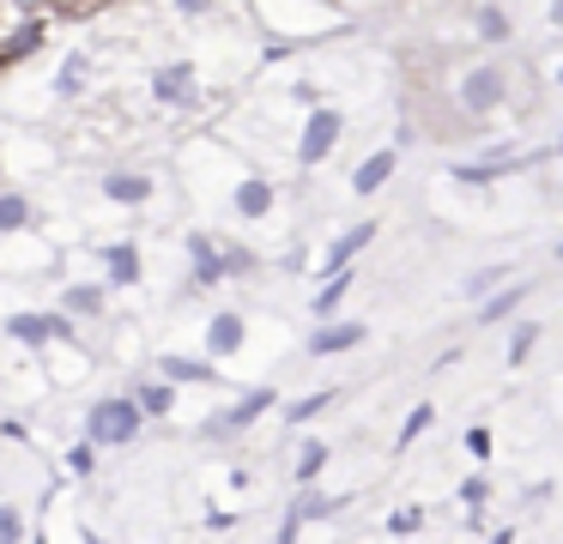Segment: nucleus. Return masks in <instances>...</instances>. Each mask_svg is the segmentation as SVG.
Instances as JSON below:
<instances>
[{
	"label": "nucleus",
	"instance_id": "nucleus-1",
	"mask_svg": "<svg viewBox=\"0 0 563 544\" xmlns=\"http://www.w3.org/2000/svg\"><path fill=\"white\" fill-rule=\"evenodd\" d=\"M140 423L146 418H140V406L128 393H110V399H98V406L86 411V435L98 447H128L140 435Z\"/></svg>",
	"mask_w": 563,
	"mask_h": 544
},
{
	"label": "nucleus",
	"instance_id": "nucleus-2",
	"mask_svg": "<svg viewBox=\"0 0 563 544\" xmlns=\"http://www.w3.org/2000/svg\"><path fill=\"white\" fill-rule=\"evenodd\" d=\"M454 97H461L466 115H490V109H503V97H509V73H503L497 60H478V67L461 73Z\"/></svg>",
	"mask_w": 563,
	"mask_h": 544
},
{
	"label": "nucleus",
	"instance_id": "nucleus-3",
	"mask_svg": "<svg viewBox=\"0 0 563 544\" xmlns=\"http://www.w3.org/2000/svg\"><path fill=\"white\" fill-rule=\"evenodd\" d=\"M340 133H345V115L340 109H309V121H303V140H297V164L303 169H316L321 157L340 145Z\"/></svg>",
	"mask_w": 563,
	"mask_h": 544
},
{
	"label": "nucleus",
	"instance_id": "nucleus-4",
	"mask_svg": "<svg viewBox=\"0 0 563 544\" xmlns=\"http://www.w3.org/2000/svg\"><path fill=\"white\" fill-rule=\"evenodd\" d=\"M273 406H279V393H273V387H249V393L236 399L231 411H219V418H207V435H236V430H249L255 418H267Z\"/></svg>",
	"mask_w": 563,
	"mask_h": 544
},
{
	"label": "nucleus",
	"instance_id": "nucleus-5",
	"mask_svg": "<svg viewBox=\"0 0 563 544\" xmlns=\"http://www.w3.org/2000/svg\"><path fill=\"white\" fill-rule=\"evenodd\" d=\"M7 333L19 338V345H49V338H74V326H67V314H43V309H19V314H7Z\"/></svg>",
	"mask_w": 563,
	"mask_h": 544
},
{
	"label": "nucleus",
	"instance_id": "nucleus-6",
	"mask_svg": "<svg viewBox=\"0 0 563 544\" xmlns=\"http://www.w3.org/2000/svg\"><path fill=\"white\" fill-rule=\"evenodd\" d=\"M195 85H200V73H195V60H164L158 73H152V97L158 103H195Z\"/></svg>",
	"mask_w": 563,
	"mask_h": 544
},
{
	"label": "nucleus",
	"instance_id": "nucleus-7",
	"mask_svg": "<svg viewBox=\"0 0 563 544\" xmlns=\"http://www.w3.org/2000/svg\"><path fill=\"white\" fill-rule=\"evenodd\" d=\"M364 345V321H316V333H309V357H340V351H357Z\"/></svg>",
	"mask_w": 563,
	"mask_h": 544
},
{
	"label": "nucleus",
	"instance_id": "nucleus-8",
	"mask_svg": "<svg viewBox=\"0 0 563 544\" xmlns=\"http://www.w3.org/2000/svg\"><path fill=\"white\" fill-rule=\"evenodd\" d=\"M243 333H249L243 314H236V309H219V314L207 321V357H236V351H243Z\"/></svg>",
	"mask_w": 563,
	"mask_h": 544
},
{
	"label": "nucleus",
	"instance_id": "nucleus-9",
	"mask_svg": "<svg viewBox=\"0 0 563 544\" xmlns=\"http://www.w3.org/2000/svg\"><path fill=\"white\" fill-rule=\"evenodd\" d=\"M273 200H279V193H273L267 176H243L231 193V212L236 218H273Z\"/></svg>",
	"mask_w": 563,
	"mask_h": 544
},
{
	"label": "nucleus",
	"instance_id": "nucleus-10",
	"mask_svg": "<svg viewBox=\"0 0 563 544\" xmlns=\"http://www.w3.org/2000/svg\"><path fill=\"white\" fill-rule=\"evenodd\" d=\"M103 200L146 206L152 200V176H146V169H110V176H103Z\"/></svg>",
	"mask_w": 563,
	"mask_h": 544
},
{
	"label": "nucleus",
	"instance_id": "nucleus-11",
	"mask_svg": "<svg viewBox=\"0 0 563 544\" xmlns=\"http://www.w3.org/2000/svg\"><path fill=\"white\" fill-rule=\"evenodd\" d=\"M369 242H376V218H369V224H352V230H340V236H333V248L321 254V273H333V266H352L357 254L369 248Z\"/></svg>",
	"mask_w": 563,
	"mask_h": 544
},
{
	"label": "nucleus",
	"instance_id": "nucleus-12",
	"mask_svg": "<svg viewBox=\"0 0 563 544\" xmlns=\"http://www.w3.org/2000/svg\"><path fill=\"white\" fill-rule=\"evenodd\" d=\"M478 302H485V309H478V326H497V321H509V314L527 302V285L521 278H515V285H490Z\"/></svg>",
	"mask_w": 563,
	"mask_h": 544
},
{
	"label": "nucleus",
	"instance_id": "nucleus-13",
	"mask_svg": "<svg viewBox=\"0 0 563 544\" xmlns=\"http://www.w3.org/2000/svg\"><path fill=\"white\" fill-rule=\"evenodd\" d=\"M188 260H195V285H219V278H224L219 242H212L207 230H195V236H188Z\"/></svg>",
	"mask_w": 563,
	"mask_h": 544
},
{
	"label": "nucleus",
	"instance_id": "nucleus-14",
	"mask_svg": "<svg viewBox=\"0 0 563 544\" xmlns=\"http://www.w3.org/2000/svg\"><path fill=\"white\" fill-rule=\"evenodd\" d=\"M394 164H400V152H394V145H388V152H369L364 164L352 169V188H357V193H376V188H388Z\"/></svg>",
	"mask_w": 563,
	"mask_h": 544
},
{
	"label": "nucleus",
	"instance_id": "nucleus-15",
	"mask_svg": "<svg viewBox=\"0 0 563 544\" xmlns=\"http://www.w3.org/2000/svg\"><path fill=\"white\" fill-rule=\"evenodd\" d=\"M158 375H164V381H170V387H207V381H219V369H212V363L176 357V351H170V357L158 363Z\"/></svg>",
	"mask_w": 563,
	"mask_h": 544
},
{
	"label": "nucleus",
	"instance_id": "nucleus-16",
	"mask_svg": "<svg viewBox=\"0 0 563 544\" xmlns=\"http://www.w3.org/2000/svg\"><path fill=\"white\" fill-rule=\"evenodd\" d=\"M128 399L140 406V418H164V411H176V387L164 381V375H158V381H134V387H128Z\"/></svg>",
	"mask_w": 563,
	"mask_h": 544
},
{
	"label": "nucleus",
	"instance_id": "nucleus-17",
	"mask_svg": "<svg viewBox=\"0 0 563 544\" xmlns=\"http://www.w3.org/2000/svg\"><path fill=\"white\" fill-rule=\"evenodd\" d=\"M103 266H110V285H140V273H146L134 242H110V248H103Z\"/></svg>",
	"mask_w": 563,
	"mask_h": 544
},
{
	"label": "nucleus",
	"instance_id": "nucleus-18",
	"mask_svg": "<svg viewBox=\"0 0 563 544\" xmlns=\"http://www.w3.org/2000/svg\"><path fill=\"white\" fill-rule=\"evenodd\" d=\"M352 285H357V278H352V266H333V273H328V285L316 290V321H328V314L340 309L345 297H352Z\"/></svg>",
	"mask_w": 563,
	"mask_h": 544
},
{
	"label": "nucleus",
	"instance_id": "nucleus-19",
	"mask_svg": "<svg viewBox=\"0 0 563 544\" xmlns=\"http://www.w3.org/2000/svg\"><path fill=\"white\" fill-rule=\"evenodd\" d=\"M333 459V447L321 442V435H309V442H297V459H291V471H297V484H316L321 478V466Z\"/></svg>",
	"mask_w": 563,
	"mask_h": 544
},
{
	"label": "nucleus",
	"instance_id": "nucleus-20",
	"mask_svg": "<svg viewBox=\"0 0 563 544\" xmlns=\"http://www.w3.org/2000/svg\"><path fill=\"white\" fill-rule=\"evenodd\" d=\"M333 508H340V502H333V496H328V490H316V484H303V490H297V502H291V508H285V514H291V520H297V526H309V520H328V514H333Z\"/></svg>",
	"mask_w": 563,
	"mask_h": 544
},
{
	"label": "nucleus",
	"instance_id": "nucleus-21",
	"mask_svg": "<svg viewBox=\"0 0 563 544\" xmlns=\"http://www.w3.org/2000/svg\"><path fill=\"white\" fill-rule=\"evenodd\" d=\"M473 31L485 36V43H509L515 24H509V12H503V7H478V12H473Z\"/></svg>",
	"mask_w": 563,
	"mask_h": 544
},
{
	"label": "nucleus",
	"instance_id": "nucleus-22",
	"mask_svg": "<svg viewBox=\"0 0 563 544\" xmlns=\"http://www.w3.org/2000/svg\"><path fill=\"white\" fill-rule=\"evenodd\" d=\"M62 309L67 314H103V285H67L62 290Z\"/></svg>",
	"mask_w": 563,
	"mask_h": 544
},
{
	"label": "nucleus",
	"instance_id": "nucleus-23",
	"mask_svg": "<svg viewBox=\"0 0 563 544\" xmlns=\"http://www.w3.org/2000/svg\"><path fill=\"white\" fill-rule=\"evenodd\" d=\"M31 218H37V212H31V200H25V193H0V236H13V230H25Z\"/></svg>",
	"mask_w": 563,
	"mask_h": 544
},
{
	"label": "nucleus",
	"instance_id": "nucleus-24",
	"mask_svg": "<svg viewBox=\"0 0 563 544\" xmlns=\"http://www.w3.org/2000/svg\"><path fill=\"white\" fill-rule=\"evenodd\" d=\"M43 43V24H19L13 36H7V43H0V67H13L19 55H31V48Z\"/></svg>",
	"mask_w": 563,
	"mask_h": 544
},
{
	"label": "nucleus",
	"instance_id": "nucleus-25",
	"mask_svg": "<svg viewBox=\"0 0 563 544\" xmlns=\"http://www.w3.org/2000/svg\"><path fill=\"white\" fill-rule=\"evenodd\" d=\"M430 423H437V406H412V411H406V423H400V442H394V447H412L418 435L430 430Z\"/></svg>",
	"mask_w": 563,
	"mask_h": 544
},
{
	"label": "nucleus",
	"instance_id": "nucleus-26",
	"mask_svg": "<svg viewBox=\"0 0 563 544\" xmlns=\"http://www.w3.org/2000/svg\"><path fill=\"white\" fill-rule=\"evenodd\" d=\"M533 345H539V321H515V333H509V363H527V357H533Z\"/></svg>",
	"mask_w": 563,
	"mask_h": 544
},
{
	"label": "nucleus",
	"instance_id": "nucleus-27",
	"mask_svg": "<svg viewBox=\"0 0 563 544\" xmlns=\"http://www.w3.org/2000/svg\"><path fill=\"white\" fill-rule=\"evenodd\" d=\"M219 260H224V278H243V273H255V254H249L243 242H219Z\"/></svg>",
	"mask_w": 563,
	"mask_h": 544
},
{
	"label": "nucleus",
	"instance_id": "nucleus-28",
	"mask_svg": "<svg viewBox=\"0 0 563 544\" xmlns=\"http://www.w3.org/2000/svg\"><path fill=\"white\" fill-rule=\"evenodd\" d=\"M91 466H98V442H91V435H79V442L67 447V471H74V478H91Z\"/></svg>",
	"mask_w": 563,
	"mask_h": 544
},
{
	"label": "nucleus",
	"instance_id": "nucleus-29",
	"mask_svg": "<svg viewBox=\"0 0 563 544\" xmlns=\"http://www.w3.org/2000/svg\"><path fill=\"white\" fill-rule=\"evenodd\" d=\"M86 67H91L86 55H67V60H62V73H55V91H62V97H74L79 85H86Z\"/></svg>",
	"mask_w": 563,
	"mask_h": 544
},
{
	"label": "nucleus",
	"instance_id": "nucleus-30",
	"mask_svg": "<svg viewBox=\"0 0 563 544\" xmlns=\"http://www.w3.org/2000/svg\"><path fill=\"white\" fill-rule=\"evenodd\" d=\"M328 406H333V387H321V393H303L297 406H285V418H291V423H309L316 411H328Z\"/></svg>",
	"mask_w": 563,
	"mask_h": 544
},
{
	"label": "nucleus",
	"instance_id": "nucleus-31",
	"mask_svg": "<svg viewBox=\"0 0 563 544\" xmlns=\"http://www.w3.org/2000/svg\"><path fill=\"white\" fill-rule=\"evenodd\" d=\"M19 539H31V520L13 502H0V544H19Z\"/></svg>",
	"mask_w": 563,
	"mask_h": 544
},
{
	"label": "nucleus",
	"instance_id": "nucleus-32",
	"mask_svg": "<svg viewBox=\"0 0 563 544\" xmlns=\"http://www.w3.org/2000/svg\"><path fill=\"white\" fill-rule=\"evenodd\" d=\"M418 526H424V508H418V502H406V508H394V514H388L394 539H406V532H418Z\"/></svg>",
	"mask_w": 563,
	"mask_h": 544
},
{
	"label": "nucleus",
	"instance_id": "nucleus-33",
	"mask_svg": "<svg viewBox=\"0 0 563 544\" xmlns=\"http://www.w3.org/2000/svg\"><path fill=\"white\" fill-rule=\"evenodd\" d=\"M461 502H466V514H478V508L490 502V478H466L461 484Z\"/></svg>",
	"mask_w": 563,
	"mask_h": 544
},
{
	"label": "nucleus",
	"instance_id": "nucleus-34",
	"mask_svg": "<svg viewBox=\"0 0 563 544\" xmlns=\"http://www.w3.org/2000/svg\"><path fill=\"white\" fill-rule=\"evenodd\" d=\"M490 285H503V266H478V273H466V297H485Z\"/></svg>",
	"mask_w": 563,
	"mask_h": 544
},
{
	"label": "nucleus",
	"instance_id": "nucleus-35",
	"mask_svg": "<svg viewBox=\"0 0 563 544\" xmlns=\"http://www.w3.org/2000/svg\"><path fill=\"white\" fill-rule=\"evenodd\" d=\"M466 447H473V454H478V459H485V454H490V430H485V423H478V430H466Z\"/></svg>",
	"mask_w": 563,
	"mask_h": 544
},
{
	"label": "nucleus",
	"instance_id": "nucleus-36",
	"mask_svg": "<svg viewBox=\"0 0 563 544\" xmlns=\"http://www.w3.org/2000/svg\"><path fill=\"white\" fill-rule=\"evenodd\" d=\"M176 12H188V19H200V12H212V0H176Z\"/></svg>",
	"mask_w": 563,
	"mask_h": 544
},
{
	"label": "nucleus",
	"instance_id": "nucleus-37",
	"mask_svg": "<svg viewBox=\"0 0 563 544\" xmlns=\"http://www.w3.org/2000/svg\"><path fill=\"white\" fill-rule=\"evenodd\" d=\"M0 169H7V152H0Z\"/></svg>",
	"mask_w": 563,
	"mask_h": 544
}]
</instances>
